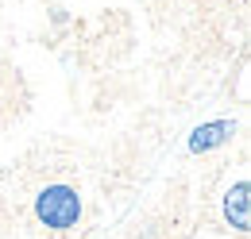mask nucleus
I'll return each mask as SVG.
<instances>
[{
    "instance_id": "f257e3e1",
    "label": "nucleus",
    "mask_w": 251,
    "mask_h": 239,
    "mask_svg": "<svg viewBox=\"0 0 251 239\" xmlns=\"http://www.w3.org/2000/svg\"><path fill=\"white\" fill-rule=\"evenodd\" d=\"M248 193H251V185L248 181H236V189H228V197H224V216H228V224L244 236L248 232V224H251V216H248Z\"/></svg>"
},
{
    "instance_id": "f03ea898",
    "label": "nucleus",
    "mask_w": 251,
    "mask_h": 239,
    "mask_svg": "<svg viewBox=\"0 0 251 239\" xmlns=\"http://www.w3.org/2000/svg\"><path fill=\"white\" fill-rule=\"evenodd\" d=\"M228 135H232V123H228V120H220V123H205V127L193 131L189 150H209V147H217V143H224Z\"/></svg>"
}]
</instances>
